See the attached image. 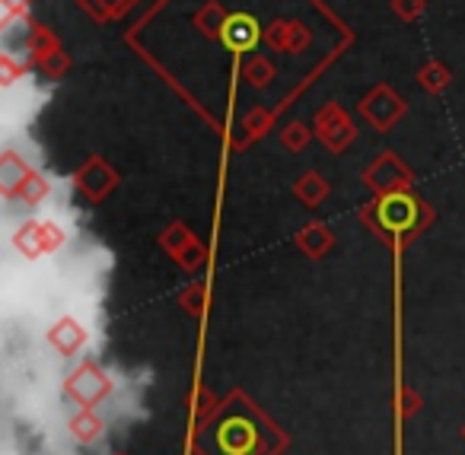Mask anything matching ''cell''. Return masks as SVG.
I'll use <instances>...</instances> for the list:
<instances>
[]
</instances>
